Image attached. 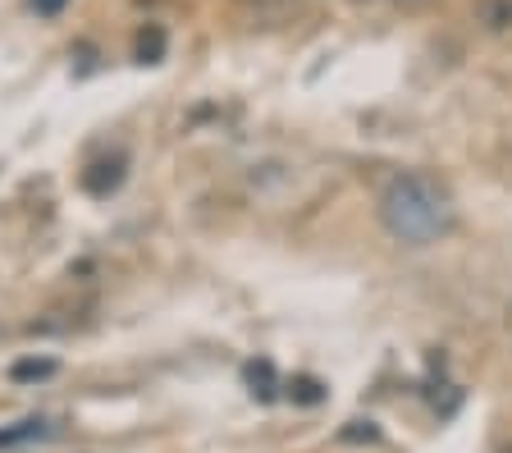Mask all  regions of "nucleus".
<instances>
[{
	"mask_svg": "<svg viewBox=\"0 0 512 453\" xmlns=\"http://www.w3.org/2000/svg\"><path fill=\"white\" fill-rule=\"evenodd\" d=\"M247 385H252L256 399H275V367L270 362H252L247 367Z\"/></svg>",
	"mask_w": 512,
	"mask_h": 453,
	"instance_id": "obj_5",
	"label": "nucleus"
},
{
	"mask_svg": "<svg viewBox=\"0 0 512 453\" xmlns=\"http://www.w3.org/2000/svg\"><path fill=\"white\" fill-rule=\"evenodd\" d=\"M380 220L384 229L407 243V248H426V243H439V238L453 229L458 211H453V197L444 193L439 179L430 174H394L380 193Z\"/></svg>",
	"mask_w": 512,
	"mask_h": 453,
	"instance_id": "obj_1",
	"label": "nucleus"
},
{
	"mask_svg": "<svg viewBox=\"0 0 512 453\" xmlns=\"http://www.w3.org/2000/svg\"><path fill=\"white\" fill-rule=\"evenodd\" d=\"M288 394H293L298 403H320V399H325V389H320V380H311V376H298L293 385H288Z\"/></svg>",
	"mask_w": 512,
	"mask_h": 453,
	"instance_id": "obj_7",
	"label": "nucleus"
},
{
	"mask_svg": "<svg viewBox=\"0 0 512 453\" xmlns=\"http://www.w3.org/2000/svg\"><path fill=\"white\" fill-rule=\"evenodd\" d=\"M398 5H426V0H398Z\"/></svg>",
	"mask_w": 512,
	"mask_h": 453,
	"instance_id": "obj_10",
	"label": "nucleus"
},
{
	"mask_svg": "<svg viewBox=\"0 0 512 453\" xmlns=\"http://www.w3.org/2000/svg\"><path fill=\"white\" fill-rule=\"evenodd\" d=\"M508 453H512V449H508Z\"/></svg>",
	"mask_w": 512,
	"mask_h": 453,
	"instance_id": "obj_11",
	"label": "nucleus"
},
{
	"mask_svg": "<svg viewBox=\"0 0 512 453\" xmlns=\"http://www.w3.org/2000/svg\"><path fill=\"white\" fill-rule=\"evenodd\" d=\"M10 376L14 380H46V376H55V362L51 357H42V362H14Z\"/></svg>",
	"mask_w": 512,
	"mask_h": 453,
	"instance_id": "obj_6",
	"label": "nucleus"
},
{
	"mask_svg": "<svg viewBox=\"0 0 512 453\" xmlns=\"http://www.w3.org/2000/svg\"><path fill=\"white\" fill-rule=\"evenodd\" d=\"M64 5H69V0H32V10L42 14V19H55V14L64 10Z\"/></svg>",
	"mask_w": 512,
	"mask_h": 453,
	"instance_id": "obj_9",
	"label": "nucleus"
},
{
	"mask_svg": "<svg viewBox=\"0 0 512 453\" xmlns=\"http://www.w3.org/2000/svg\"><path fill=\"white\" fill-rule=\"evenodd\" d=\"M476 19L490 33H503V28H512V0H476Z\"/></svg>",
	"mask_w": 512,
	"mask_h": 453,
	"instance_id": "obj_4",
	"label": "nucleus"
},
{
	"mask_svg": "<svg viewBox=\"0 0 512 453\" xmlns=\"http://www.w3.org/2000/svg\"><path fill=\"white\" fill-rule=\"evenodd\" d=\"M343 440H380V431H375L371 421H348V431H343Z\"/></svg>",
	"mask_w": 512,
	"mask_h": 453,
	"instance_id": "obj_8",
	"label": "nucleus"
},
{
	"mask_svg": "<svg viewBox=\"0 0 512 453\" xmlns=\"http://www.w3.org/2000/svg\"><path fill=\"white\" fill-rule=\"evenodd\" d=\"M124 174H128V156H124V151H115V156H96V161L83 170V193H92V197L119 193Z\"/></svg>",
	"mask_w": 512,
	"mask_h": 453,
	"instance_id": "obj_2",
	"label": "nucleus"
},
{
	"mask_svg": "<svg viewBox=\"0 0 512 453\" xmlns=\"http://www.w3.org/2000/svg\"><path fill=\"white\" fill-rule=\"evenodd\" d=\"M165 46H170L165 28H160V23H142L138 37H133V60H138V65H160V60H165Z\"/></svg>",
	"mask_w": 512,
	"mask_h": 453,
	"instance_id": "obj_3",
	"label": "nucleus"
}]
</instances>
